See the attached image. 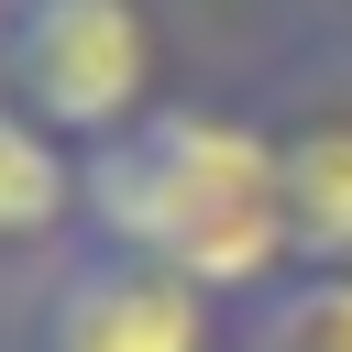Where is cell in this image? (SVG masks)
<instances>
[{"label":"cell","instance_id":"cell-5","mask_svg":"<svg viewBox=\"0 0 352 352\" xmlns=\"http://www.w3.org/2000/svg\"><path fill=\"white\" fill-rule=\"evenodd\" d=\"M77 242H88V154L0 99V286L33 297Z\"/></svg>","mask_w":352,"mask_h":352},{"label":"cell","instance_id":"cell-3","mask_svg":"<svg viewBox=\"0 0 352 352\" xmlns=\"http://www.w3.org/2000/svg\"><path fill=\"white\" fill-rule=\"evenodd\" d=\"M11 352H231V308L143 253L77 242L11 308Z\"/></svg>","mask_w":352,"mask_h":352},{"label":"cell","instance_id":"cell-4","mask_svg":"<svg viewBox=\"0 0 352 352\" xmlns=\"http://www.w3.org/2000/svg\"><path fill=\"white\" fill-rule=\"evenodd\" d=\"M275 121V187L297 275H352V77H308Z\"/></svg>","mask_w":352,"mask_h":352},{"label":"cell","instance_id":"cell-6","mask_svg":"<svg viewBox=\"0 0 352 352\" xmlns=\"http://www.w3.org/2000/svg\"><path fill=\"white\" fill-rule=\"evenodd\" d=\"M231 352H352V275H286L231 319Z\"/></svg>","mask_w":352,"mask_h":352},{"label":"cell","instance_id":"cell-1","mask_svg":"<svg viewBox=\"0 0 352 352\" xmlns=\"http://www.w3.org/2000/svg\"><path fill=\"white\" fill-rule=\"evenodd\" d=\"M88 242L165 264L242 319L253 297H275L297 275L286 187H275V121L253 99L176 88L154 121H132L121 143L88 154Z\"/></svg>","mask_w":352,"mask_h":352},{"label":"cell","instance_id":"cell-2","mask_svg":"<svg viewBox=\"0 0 352 352\" xmlns=\"http://www.w3.org/2000/svg\"><path fill=\"white\" fill-rule=\"evenodd\" d=\"M0 99L99 154L176 99L165 0H0Z\"/></svg>","mask_w":352,"mask_h":352},{"label":"cell","instance_id":"cell-7","mask_svg":"<svg viewBox=\"0 0 352 352\" xmlns=\"http://www.w3.org/2000/svg\"><path fill=\"white\" fill-rule=\"evenodd\" d=\"M319 11H330V22H341V33H352V0H319Z\"/></svg>","mask_w":352,"mask_h":352}]
</instances>
